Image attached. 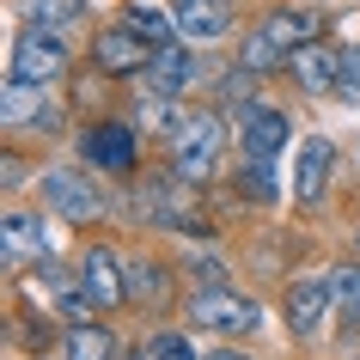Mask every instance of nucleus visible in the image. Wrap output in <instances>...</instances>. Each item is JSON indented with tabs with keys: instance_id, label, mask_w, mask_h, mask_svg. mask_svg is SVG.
Returning <instances> with one entry per match:
<instances>
[{
	"instance_id": "1",
	"label": "nucleus",
	"mask_w": 360,
	"mask_h": 360,
	"mask_svg": "<svg viewBox=\"0 0 360 360\" xmlns=\"http://www.w3.org/2000/svg\"><path fill=\"white\" fill-rule=\"evenodd\" d=\"M220 147H226L220 122L208 110H184L171 122V177L177 184H208L214 165H220Z\"/></svg>"
},
{
	"instance_id": "2",
	"label": "nucleus",
	"mask_w": 360,
	"mask_h": 360,
	"mask_svg": "<svg viewBox=\"0 0 360 360\" xmlns=\"http://www.w3.org/2000/svg\"><path fill=\"white\" fill-rule=\"evenodd\" d=\"M190 323H195V330H220V336H245V330L263 323V311H257V300L232 293V287H195Z\"/></svg>"
},
{
	"instance_id": "3",
	"label": "nucleus",
	"mask_w": 360,
	"mask_h": 360,
	"mask_svg": "<svg viewBox=\"0 0 360 360\" xmlns=\"http://www.w3.org/2000/svg\"><path fill=\"white\" fill-rule=\"evenodd\" d=\"M311 31H318V19L311 13H275V19H263V31L245 43V68H275V61H287L300 43H311Z\"/></svg>"
},
{
	"instance_id": "4",
	"label": "nucleus",
	"mask_w": 360,
	"mask_h": 360,
	"mask_svg": "<svg viewBox=\"0 0 360 360\" xmlns=\"http://www.w3.org/2000/svg\"><path fill=\"white\" fill-rule=\"evenodd\" d=\"M61 74H68V49H61V37H49L43 25H31L25 37H13V79L56 86Z\"/></svg>"
},
{
	"instance_id": "5",
	"label": "nucleus",
	"mask_w": 360,
	"mask_h": 360,
	"mask_svg": "<svg viewBox=\"0 0 360 360\" xmlns=\"http://www.w3.org/2000/svg\"><path fill=\"white\" fill-rule=\"evenodd\" d=\"M153 61V43L134 31V25H110L92 37V68L98 74H141Z\"/></svg>"
},
{
	"instance_id": "6",
	"label": "nucleus",
	"mask_w": 360,
	"mask_h": 360,
	"mask_svg": "<svg viewBox=\"0 0 360 360\" xmlns=\"http://www.w3.org/2000/svg\"><path fill=\"white\" fill-rule=\"evenodd\" d=\"M43 195H49V208H56L61 220H74V226L98 220V208H104L98 184H86L79 171H43Z\"/></svg>"
},
{
	"instance_id": "7",
	"label": "nucleus",
	"mask_w": 360,
	"mask_h": 360,
	"mask_svg": "<svg viewBox=\"0 0 360 360\" xmlns=\"http://www.w3.org/2000/svg\"><path fill=\"white\" fill-rule=\"evenodd\" d=\"M0 250H6V269L49 263V232H43V214H25V208H13L6 220H0Z\"/></svg>"
},
{
	"instance_id": "8",
	"label": "nucleus",
	"mask_w": 360,
	"mask_h": 360,
	"mask_svg": "<svg viewBox=\"0 0 360 360\" xmlns=\"http://www.w3.org/2000/svg\"><path fill=\"white\" fill-rule=\"evenodd\" d=\"M79 287L92 293V305H98V311H110V305H122V300H129V269L116 263V257H110L104 245H92L86 257H79Z\"/></svg>"
},
{
	"instance_id": "9",
	"label": "nucleus",
	"mask_w": 360,
	"mask_h": 360,
	"mask_svg": "<svg viewBox=\"0 0 360 360\" xmlns=\"http://www.w3.org/2000/svg\"><path fill=\"white\" fill-rule=\"evenodd\" d=\"M195 79V56L184 49V43H165V49H153V61L141 68V86H147V98H184Z\"/></svg>"
},
{
	"instance_id": "10",
	"label": "nucleus",
	"mask_w": 360,
	"mask_h": 360,
	"mask_svg": "<svg viewBox=\"0 0 360 360\" xmlns=\"http://www.w3.org/2000/svg\"><path fill=\"white\" fill-rule=\"evenodd\" d=\"M0 122H6L13 134H19V129H49L56 110H49L43 86H31V79H6V92H0Z\"/></svg>"
},
{
	"instance_id": "11",
	"label": "nucleus",
	"mask_w": 360,
	"mask_h": 360,
	"mask_svg": "<svg viewBox=\"0 0 360 360\" xmlns=\"http://www.w3.org/2000/svg\"><path fill=\"white\" fill-rule=\"evenodd\" d=\"M238 147L250 159H275L287 147V116L281 110H257V104H238Z\"/></svg>"
},
{
	"instance_id": "12",
	"label": "nucleus",
	"mask_w": 360,
	"mask_h": 360,
	"mask_svg": "<svg viewBox=\"0 0 360 360\" xmlns=\"http://www.w3.org/2000/svg\"><path fill=\"white\" fill-rule=\"evenodd\" d=\"M79 159L98 165V171H129L134 165V129H122V122L86 129V134H79Z\"/></svg>"
},
{
	"instance_id": "13",
	"label": "nucleus",
	"mask_w": 360,
	"mask_h": 360,
	"mask_svg": "<svg viewBox=\"0 0 360 360\" xmlns=\"http://www.w3.org/2000/svg\"><path fill=\"white\" fill-rule=\"evenodd\" d=\"M330 305H336V300H330V275H305V281H293V287H287V330H293V336H311Z\"/></svg>"
},
{
	"instance_id": "14",
	"label": "nucleus",
	"mask_w": 360,
	"mask_h": 360,
	"mask_svg": "<svg viewBox=\"0 0 360 360\" xmlns=\"http://www.w3.org/2000/svg\"><path fill=\"white\" fill-rule=\"evenodd\" d=\"M171 13H177V31L195 43H214L232 31V0H177Z\"/></svg>"
},
{
	"instance_id": "15",
	"label": "nucleus",
	"mask_w": 360,
	"mask_h": 360,
	"mask_svg": "<svg viewBox=\"0 0 360 360\" xmlns=\"http://www.w3.org/2000/svg\"><path fill=\"white\" fill-rule=\"evenodd\" d=\"M330 171H336V147H330L323 134H305L300 171H293V190H300V202H318V195L330 190Z\"/></svg>"
},
{
	"instance_id": "16",
	"label": "nucleus",
	"mask_w": 360,
	"mask_h": 360,
	"mask_svg": "<svg viewBox=\"0 0 360 360\" xmlns=\"http://www.w3.org/2000/svg\"><path fill=\"white\" fill-rule=\"evenodd\" d=\"M287 68H293V79H300L305 92H336V49L330 43H300L293 56H287Z\"/></svg>"
},
{
	"instance_id": "17",
	"label": "nucleus",
	"mask_w": 360,
	"mask_h": 360,
	"mask_svg": "<svg viewBox=\"0 0 360 360\" xmlns=\"http://www.w3.org/2000/svg\"><path fill=\"white\" fill-rule=\"evenodd\" d=\"M122 269H129V300H134V305L159 311V305L171 300V269H165V263H153V257H134V263H122Z\"/></svg>"
},
{
	"instance_id": "18",
	"label": "nucleus",
	"mask_w": 360,
	"mask_h": 360,
	"mask_svg": "<svg viewBox=\"0 0 360 360\" xmlns=\"http://www.w3.org/2000/svg\"><path fill=\"white\" fill-rule=\"evenodd\" d=\"M330 300H336L342 330H348V336H360V263H348V269H336V275H330Z\"/></svg>"
},
{
	"instance_id": "19",
	"label": "nucleus",
	"mask_w": 360,
	"mask_h": 360,
	"mask_svg": "<svg viewBox=\"0 0 360 360\" xmlns=\"http://www.w3.org/2000/svg\"><path fill=\"white\" fill-rule=\"evenodd\" d=\"M129 25L153 43V49H165V43L184 37V31H177V13H165V6H147V0H134V6H129Z\"/></svg>"
},
{
	"instance_id": "20",
	"label": "nucleus",
	"mask_w": 360,
	"mask_h": 360,
	"mask_svg": "<svg viewBox=\"0 0 360 360\" xmlns=\"http://www.w3.org/2000/svg\"><path fill=\"white\" fill-rule=\"evenodd\" d=\"M68 360H116V336L104 330V323H74L68 330Z\"/></svg>"
},
{
	"instance_id": "21",
	"label": "nucleus",
	"mask_w": 360,
	"mask_h": 360,
	"mask_svg": "<svg viewBox=\"0 0 360 360\" xmlns=\"http://www.w3.org/2000/svg\"><path fill=\"white\" fill-rule=\"evenodd\" d=\"M25 13H31V25H43V31H68V25L86 19V0H25Z\"/></svg>"
},
{
	"instance_id": "22",
	"label": "nucleus",
	"mask_w": 360,
	"mask_h": 360,
	"mask_svg": "<svg viewBox=\"0 0 360 360\" xmlns=\"http://www.w3.org/2000/svg\"><path fill=\"white\" fill-rule=\"evenodd\" d=\"M250 92H257V68H245V61H238V68H226L220 98H226V104H250Z\"/></svg>"
},
{
	"instance_id": "23",
	"label": "nucleus",
	"mask_w": 360,
	"mask_h": 360,
	"mask_svg": "<svg viewBox=\"0 0 360 360\" xmlns=\"http://www.w3.org/2000/svg\"><path fill=\"white\" fill-rule=\"evenodd\" d=\"M336 92L360 104V49H336Z\"/></svg>"
},
{
	"instance_id": "24",
	"label": "nucleus",
	"mask_w": 360,
	"mask_h": 360,
	"mask_svg": "<svg viewBox=\"0 0 360 360\" xmlns=\"http://www.w3.org/2000/svg\"><path fill=\"white\" fill-rule=\"evenodd\" d=\"M153 360H202L190 348V336H177V330H165V336H153V348H147Z\"/></svg>"
},
{
	"instance_id": "25",
	"label": "nucleus",
	"mask_w": 360,
	"mask_h": 360,
	"mask_svg": "<svg viewBox=\"0 0 360 360\" xmlns=\"http://www.w3.org/2000/svg\"><path fill=\"white\" fill-rule=\"evenodd\" d=\"M245 190H250V202H275V177H269V159H250Z\"/></svg>"
},
{
	"instance_id": "26",
	"label": "nucleus",
	"mask_w": 360,
	"mask_h": 360,
	"mask_svg": "<svg viewBox=\"0 0 360 360\" xmlns=\"http://www.w3.org/2000/svg\"><path fill=\"white\" fill-rule=\"evenodd\" d=\"M208 360H245V354H208Z\"/></svg>"
},
{
	"instance_id": "27",
	"label": "nucleus",
	"mask_w": 360,
	"mask_h": 360,
	"mask_svg": "<svg viewBox=\"0 0 360 360\" xmlns=\"http://www.w3.org/2000/svg\"><path fill=\"white\" fill-rule=\"evenodd\" d=\"M129 360H153V354H129Z\"/></svg>"
}]
</instances>
